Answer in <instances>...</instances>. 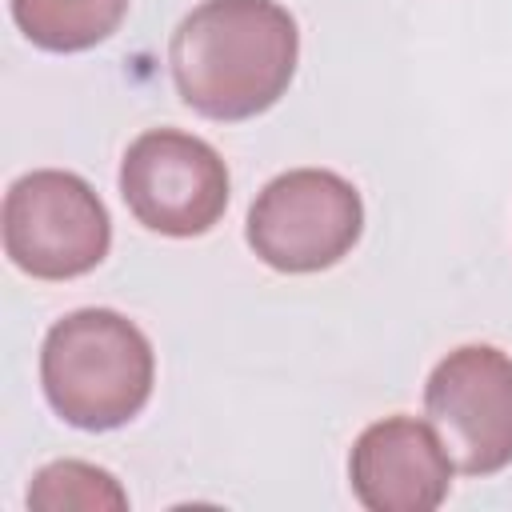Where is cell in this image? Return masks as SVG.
<instances>
[{
  "label": "cell",
  "instance_id": "obj_1",
  "mask_svg": "<svg viewBox=\"0 0 512 512\" xmlns=\"http://www.w3.org/2000/svg\"><path fill=\"white\" fill-rule=\"evenodd\" d=\"M300 32L276 0H204L168 40L180 100L208 120L268 112L292 84Z\"/></svg>",
  "mask_w": 512,
  "mask_h": 512
},
{
  "label": "cell",
  "instance_id": "obj_2",
  "mask_svg": "<svg viewBox=\"0 0 512 512\" xmlns=\"http://www.w3.org/2000/svg\"><path fill=\"white\" fill-rule=\"evenodd\" d=\"M156 360L148 336L112 308H80L56 320L40 348V384L52 412L84 432L128 424L152 396Z\"/></svg>",
  "mask_w": 512,
  "mask_h": 512
},
{
  "label": "cell",
  "instance_id": "obj_3",
  "mask_svg": "<svg viewBox=\"0 0 512 512\" xmlns=\"http://www.w3.org/2000/svg\"><path fill=\"white\" fill-rule=\"evenodd\" d=\"M4 252L36 280L92 272L112 244V220L92 184L76 172L36 168L4 192Z\"/></svg>",
  "mask_w": 512,
  "mask_h": 512
},
{
  "label": "cell",
  "instance_id": "obj_4",
  "mask_svg": "<svg viewBox=\"0 0 512 512\" xmlns=\"http://www.w3.org/2000/svg\"><path fill=\"white\" fill-rule=\"evenodd\" d=\"M364 232L360 192L328 168H292L248 208V244L276 272H320L344 260Z\"/></svg>",
  "mask_w": 512,
  "mask_h": 512
},
{
  "label": "cell",
  "instance_id": "obj_5",
  "mask_svg": "<svg viewBox=\"0 0 512 512\" xmlns=\"http://www.w3.org/2000/svg\"><path fill=\"white\" fill-rule=\"evenodd\" d=\"M120 196L148 232L204 236L228 208V168L208 140L148 128L120 160Z\"/></svg>",
  "mask_w": 512,
  "mask_h": 512
},
{
  "label": "cell",
  "instance_id": "obj_6",
  "mask_svg": "<svg viewBox=\"0 0 512 512\" xmlns=\"http://www.w3.org/2000/svg\"><path fill=\"white\" fill-rule=\"evenodd\" d=\"M428 424L464 476L512 464V356L492 344L448 352L424 384Z\"/></svg>",
  "mask_w": 512,
  "mask_h": 512
},
{
  "label": "cell",
  "instance_id": "obj_7",
  "mask_svg": "<svg viewBox=\"0 0 512 512\" xmlns=\"http://www.w3.org/2000/svg\"><path fill=\"white\" fill-rule=\"evenodd\" d=\"M452 456L440 432L416 416L368 424L348 456V480L368 512H432L452 492Z\"/></svg>",
  "mask_w": 512,
  "mask_h": 512
},
{
  "label": "cell",
  "instance_id": "obj_8",
  "mask_svg": "<svg viewBox=\"0 0 512 512\" xmlns=\"http://www.w3.org/2000/svg\"><path fill=\"white\" fill-rule=\"evenodd\" d=\"M128 0H12L16 28L44 52H84L108 40Z\"/></svg>",
  "mask_w": 512,
  "mask_h": 512
},
{
  "label": "cell",
  "instance_id": "obj_9",
  "mask_svg": "<svg viewBox=\"0 0 512 512\" xmlns=\"http://www.w3.org/2000/svg\"><path fill=\"white\" fill-rule=\"evenodd\" d=\"M28 508H40V512L128 508V492L116 484V476L108 468H96V464H84V460H52L32 476Z\"/></svg>",
  "mask_w": 512,
  "mask_h": 512
}]
</instances>
